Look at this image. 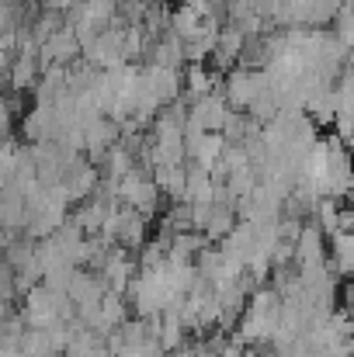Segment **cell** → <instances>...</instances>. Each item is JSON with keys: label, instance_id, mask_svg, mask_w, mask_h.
<instances>
[{"label": "cell", "instance_id": "6da1fadb", "mask_svg": "<svg viewBox=\"0 0 354 357\" xmlns=\"http://www.w3.org/2000/svg\"><path fill=\"white\" fill-rule=\"evenodd\" d=\"M118 191H121V205H132V208H139L149 222L153 219H160V198H163V191H160V184H156V174L149 170V167H142V163H135L121 181H118Z\"/></svg>", "mask_w": 354, "mask_h": 357}, {"label": "cell", "instance_id": "7a4b0ae2", "mask_svg": "<svg viewBox=\"0 0 354 357\" xmlns=\"http://www.w3.org/2000/svg\"><path fill=\"white\" fill-rule=\"evenodd\" d=\"M264 91H271L267 70H253V66H243V63H236L233 70L226 73V80H223V94H226V101L233 105L236 112H246L250 101L257 94H264Z\"/></svg>", "mask_w": 354, "mask_h": 357}, {"label": "cell", "instance_id": "3957f363", "mask_svg": "<svg viewBox=\"0 0 354 357\" xmlns=\"http://www.w3.org/2000/svg\"><path fill=\"white\" fill-rule=\"evenodd\" d=\"M38 59H42V66H73L77 59H84V42H80L77 28L66 21V24L42 45Z\"/></svg>", "mask_w": 354, "mask_h": 357}, {"label": "cell", "instance_id": "277c9868", "mask_svg": "<svg viewBox=\"0 0 354 357\" xmlns=\"http://www.w3.org/2000/svg\"><path fill=\"white\" fill-rule=\"evenodd\" d=\"M230 115H233V105L226 101L223 91H212V94L191 101V119L198 121V125H205L209 132H223L226 121H230Z\"/></svg>", "mask_w": 354, "mask_h": 357}, {"label": "cell", "instance_id": "5b68a950", "mask_svg": "<svg viewBox=\"0 0 354 357\" xmlns=\"http://www.w3.org/2000/svg\"><path fill=\"white\" fill-rule=\"evenodd\" d=\"M149 219L139 212V208H132V205H121L118 208V243L125 246V250H132V253H139L146 243H149Z\"/></svg>", "mask_w": 354, "mask_h": 357}, {"label": "cell", "instance_id": "8992f818", "mask_svg": "<svg viewBox=\"0 0 354 357\" xmlns=\"http://www.w3.org/2000/svg\"><path fill=\"white\" fill-rule=\"evenodd\" d=\"M295 264L299 267H320V264H330L327 260V233L309 219L302 236L295 239Z\"/></svg>", "mask_w": 354, "mask_h": 357}, {"label": "cell", "instance_id": "52a82bcc", "mask_svg": "<svg viewBox=\"0 0 354 357\" xmlns=\"http://www.w3.org/2000/svg\"><path fill=\"white\" fill-rule=\"evenodd\" d=\"M42 73H45V66H42V59H38V56L17 52V59H14V63H10V70H7V87H14V91L28 94V91H35V87H38Z\"/></svg>", "mask_w": 354, "mask_h": 357}, {"label": "cell", "instance_id": "ba28073f", "mask_svg": "<svg viewBox=\"0 0 354 357\" xmlns=\"http://www.w3.org/2000/svg\"><path fill=\"white\" fill-rule=\"evenodd\" d=\"M212 91H223V80H219V70H209L205 63H188L184 70V101H198Z\"/></svg>", "mask_w": 354, "mask_h": 357}, {"label": "cell", "instance_id": "9c48e42d", "mask_svg": "<svg viewBox=\"0 0 354 357\" xmlns=\"http://www.w3.org/2000/svg\"><path fill=\"white\" fill-rule=\"evenodd\" d=\"M153 174H156V184H160L163 198H170V202L184 198V191H188V167L184 163H160Z\"/></svg>", "mask_w": 354, "mask_h": 357}, {"label": "cell", "instance_id": "30bf717a", "mask_svg": "<svg viewBox=\"0 0 354 357\" xmlns=\"http://www.w3.org/2000/svg\"><path fill=\"white\" fill-rule=\"evenodd\" d=\"M226 135L223 132H205V139L188 153V160H195V163H202L205 170H212L216 163H223V156H226Z\"/></svg>", "mask_w": 354, "mask_h": 357}, {"label": "cell", "instance_id": "8fae6325", "mask_svg": "<svg viewBox=\"0 0 354 357\" xmlns=\"http://www.w3.org/2000/svg\"><path fill=\"white\" fill-rule=\"evenodd\" d=\"M330 250H334V260H330V264H334V271L351 278L354 274V233L337 229V233L330 236Z\"/></svg>", "mask_w": 354, "mask_h": 357}, {"label": "cell", "instance_id": "7c38bea8", "mask_svg": "<svg viewBox=\"0 0 354 357\" xmlns=\"http://www.w3.org/2000/svg\"><path fill=\"white\" fill-rule=\"evenodd\" d=\"M202 24H205V17L195 10V7H188V3H181V7H174V14H170V28L188 42V38H195L198 31H202Z\"/></svg>", "mask_w": 354, "mask_h": 357}, {"label": "cell", "instance_id": "4fadbf2b", "mask_svg": "<svg viewBox=\"0 0 354 357\" xmlns=\"http://www.w3.org/2000/svg\"><path fill=\"white\" fill-rule=\"evenodd\" d=\"M309 219H313L327 236H334V233L341 229V198H320Z\"/></svg>", "mask_w": 354, "mask_h": 357}, {"label": "cell", "instance_id": "5bb4252c", "mask_svg": "<svg viewBox=\"0 0 354 357\" xmlns=\"http://www.w3.org/2000/svg\"><path fill=\"white\" fill-rule=\"evenodd\" d=\"M101 312H105V319L112 323V326H121L125 319H132V305H128V295L125 291H108L105 298H101Z\"/></svg>", "mask_w": 354, "mask_h": 357}, {"label": "cell", "instance_id": "9a60e30c", "mask_svg": "<svg viewBox=\"0 0 354 357\" xmlns=\"http://www.w3.org/2000/svg\"><path fill=\"white\" fill-rule=\"evenodd\" d=\"M115 357H142V347H132V344H125Z\"/></svg>", "mask_w": 354, "mask_h": 357}]
</instances>
